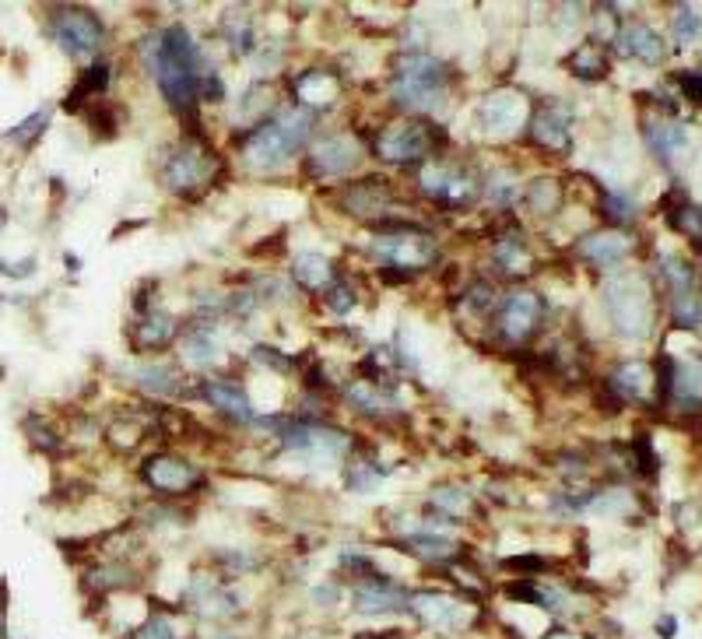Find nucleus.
<instances>
[{
	"mask_svg": "<svg viewBox=\"0 0 702 639\" xmlns=\"http://www.w3.org/2000/svg\"><path fill=\"white\" fill-rule=\"evenodd\" d=\"M674 43L678 46H692L695 39H699L702 32V18L699 11L692 8V4H678V11H674Z\"/></svg>",
	"mask_w": 702,
	"mask_h": 639,
	"instance_id": "obj_46",
	"label": "nucleus"
},
{
	"mask_svg": "<svg viewBox=\"0 0 702 639\" xmlns=\"http://www.w3.org/2000/svg\"><path fill=\"white\" fill-rule=\"evenodd\" d=\"M527 137L534 148L552 151V155H566L573 148V113L562 102H541L538 109H531L527 120Z\"/></svg>",
	"mask_w": 702,
	"mask_h": 639,
	"instance_id": "obj_17",
	"label": "nucleus"
},
{
	"mask_svg": "<svg viewBox=\"0 0 702 639\" xmlns=\"http://www.w3.org/2000/svg\"><path fill=\"white\" fill-rule=\"evenodd\" d=\"M127 380L148 397H180L183 394V373L169 362H141L127 369Z\"/></svg>",
	"mask_w": 702,
	"mask_h": 639,
	"instance_id": "obj_27",
	"label": "nucleus"
},
{
	"mask_svg": "<svg viewBox=\"0 0 702 639\" xmlns=\"http://www.w3.org/2000/svg\"><path fill=\"white\" fill-rule=\"evenodd\" d=\"M176 338H180V320L172 313H165V309H148L130 327L134 352H165Z\"/></svg>",
	"mask_w": 702,
	"mask_h": 639,
	"instance_id": "obj_22",
	"label": "nucleus"
},
{
	"mask_svg": "<svg viewBox=\"0 0 702 639\" xmlns=\"http://www.w3.org/2000/svg\"><path fill=\"white\" fill-rule=\"evenodd\" d=\"M222 36H225V43H229V50L236 53V57H246V53H253V50L260 46L257 29H253V18L246 15L243 8L225 11V18H222Z\"/></svg>",
	"mask_w": 702,
	"mask_h": 639,
	"instance_id": "obj_35",
	"label": "nucleus"
},
{
	"mask_svg": "<svg viewBox=\"0 0 702 639\" xmlns=\"http://www.w3.org/2000/svg\"><path fill=\"white\" fill-rule=\"evenodd\" d=\"M4 218H8V211H4V208H0V222H4Z\"/></svg>",
	"mask_w": 702,
	"mask_h": 639,
	"instance_id": "obj_58",
	"label": "nucleus"
},
{
	"mask_svg": "<svg viewBox=\"0 0 702 639\" xmlns=\"http://www.w3.org/2000/svg\"><path fill=\"white\" fill-rule=\"evenodd\" d=\"M478 116L485 123V130L492 137H509L520 127H527L531 120V109H527V99L516 92H492L481 99Z\"/></svg>",
	"mask_w": 702,
	"mask_h": 639,
	"instance_id": "obj_19",
	"label": "nucleus"
},
{
	"mask_svg": "<svg viewBox=\"0 0 702 639\" xmlns=\"http://www.w3.org/2000/svg\"><path fill=\"white\" fill-rule=\"evenodd\" d=\"M566 67H569V74H576L580 81H601V78H608L611 60H608V53H604L601 43L583 39V43L566 57Z\"/></svg>",
	"mask_w": 702,
	"mask_h": 639,
	"instance_id": "obj_33",
	"label": "nucleus"
},
{
	"mask_svg": "<svg viewBox=\"0 0 702 639\" xmlns=\"http://www.w3.org/2000/svg\"><path fill=\"white\" fill-rule=\"evenodd\" d=\"M109 74H113V67H109L106 60H92V64H85V71L78 74V81H74V88H71V95H67L64 106L78 113L81 102L92 99V95L106 92V88H109Z\"/></svg>",
	"mask_w": 702,
	"mask_h": 639,
	"instance_id": "obj_36",
	"label": "nucleus"
},
{
	"mask_svg": "<svg viewBox=\"0 0 702 639\" xmlns=\"http://www.w3.org/2000/svg\"><path fill=\"white\" fill-rule=\"evenodd\" d=\"M0 274H8V278H29V274H36V260L25 257V264H8V260H0Z\"/></svg>",
	"mask_w": 702,
	"mask_h": 639,
	"instance_id": "obj_55",
	"label": "nucleus"
},
{
	"mask_svg": "<svg viewBox=\"0 0 702 639\" xmlns=\"http://www.w3.org/2000/svg\"><path fill=\"white\" fill-rule=\"evenodd\" d=\"M408 604H411V590L383 573L355 580V587H351V608H355V615H369V618L404 615Z\"/></svg>",
	"mask_w": 702,
	"mask_h": 639,
	"instance_id": "obj_15",
	"label": "nucleus"
},
{
	"mask_svg": "<svg viewBox=\"0 0 702 639\" xmlns=\"http://www.w3.org/2000/svg\"><path fill=\"white\" fill-rule=\"evenodd\" d=\"M337 601H341L337 583H320V587H313V604H316V608H334Z\"/></svg>",
	"mask_w": 702,
	"mask_h": 639,
	"instance_id": "obj_54",
	"label": "nucleus"
},
{
	"mask_svg": "<svg viewBox=\"0 0 702 639\" xmlns=\"http://www.w3.org/2000/svg\"><path fill=\"white\" fill-rule=\"evenodd\" d=\"M341 208L351 218H362V222H387L390 211L397 208L394 187L380 176H362V180H351L341 190Z\"/></svg>",
	"mask_w": 702,
	"mask_h": 639,
	"instance_id": "obj_16",
	"label": "nucleus"
},
{
	"mask_svg": "<svg viewBox=\"0 0 702 639\" xmlns=\"http://www.w3.org/2000/svg\"><path fill=\"white\" fill-rule=\"evenodd\" d=\"M46 127H50V109H36V113H29L22 123H15L4 137H8L11 144H18V148H32V144L46 134Z\"/></svg>",
	"mask_w": 702,
	"mask_h": 639,
	"instance_id": "obj_43",
	"label": "nucleus"
},
{
	"mask_svg": "<svg viewBox=\"0 0 702 639\" xmlns=\"http://www.w3.org/2000/svg\"><path fill=\"white\" fill-rule=\"evenodd\" d=\"M604 309L611 316V327L625 338H646L653 331V288L643 274H611L601 288Z\"/></svg>",
	"mask_w": 702,
	"mask_h": 639,
	"instance_id": "obj_6",
	"label": "nucleus"
},
{
	"mask_svg": "<svg viewBox=\"0 0 702 639\" xmlns=\"http://www.w3.org/2000/svg\"><path fill=\"white\" fill-rule=\"evenodd\" d=\"M366 158V144L351 130H334L306 148V176L313 180H348Z\"/></svg>",
	"mask_w": 702,
	"mask_h": 639,
	"instance_id": "obj_11",
	"label": "nucleus"
},
{
	"mask_svg": "<svg viewBox=\"0 0 702 639\" xmlns=\"http://www.w3.org/2000/svg\"><path fill=\"white\" fill-rule=\"evenodd\" d=\"M418 190L425 201L446 211H467L485 197V176L467 162H450V158H432L418 169Z\"/></svg>",
	"mask_w": 702,
	"mask_h": 639,
	"instance_id": "obj_5",
	"label": "nucleus"
},
{
	"mask_svg": "<svg viewBox=\"0 0 702 639\" xmlns=\"http://www.w3.org/2000/svg\"><path fill=\"white\" fill-rule=\"evenodd\" d=\"M243 594L232 587H225L218 576L211 573H194L190 576V587L183 590V608H190L197 618H208V622H222V618H236L243 611Z\"/></svg>",
	"mask_w": 702,
	"mask_h": 639,
	"instance_id": "obj_14",
	"label": "nucleus"
},
{
	"mask_svg": "<svg viewBox=\"0 0 702 639\" xmlns=\"http://www.w3.org/2000/svg\"><path fill=\"white\" fill-rule=\"evenodd\" d=\"M313 134H316V113H309V109L288 106L271 113L250 134L239 137L246 173L271 176L278 169H285L299 151H306L313 144Z\"/></svg>",
	"mask_w": 702,
	"mask_h": 639,
	"instance_id": "obj_2",
	"label": "nucleus"
},
{
	"mask_svg": "<svg viewBox=\"0 0 702 639\" xmlns=\"http://www.w3.org/2000/svg\"><path fill=\"white\" fill-rule=\"evenodd\" d=\"M50 39L67 57H92L106 39L99 15L88 8H60L50 18Z\"/></svg>",
	"mask_w": 702,
	"mask_h": 639,
	"instance_id": "obj_13",
	"label": "nucleus"
},
{
	"mask_svg": "<svg viewBox=\"0 0 702 639\" xmlns=\"http://www.w3.org/2000/svg\"><path fill=\"white\" fill-rule=\"evenodd\" d=\"M250 359L257 362V366L271 369V373H281V376H288V373H292V369H299V362H295L292 355L278 352V348H274V345H253Z\"/></svg>",
	"mask_w": 702,
	"mask_h": 639,
	"instance_id": "obj_49",
	"label": "nucleus"
},
{
	"mask_svg": "<svg viewBox=\"0 0 702 639\" xmlns=\"http://www.w3.org/2000/svg\"><path fill=\"white\" fill-rule=\"evenodd\" d=\"M323 302H327V306L334 309L337 316H348L351 309H355V302H359V295H355V288H351L348 281L337 278L334 285H330V292L323 295Z\"/></svg>",
	"mask_w": 702,
	"mask_h": 639,
	"instance_id": "obj_51",
	"label": "nucleus"
},
{
	"mask_svg": "<svg viewBox=\"0 0 702 639\" xmlns=\"http://www.w3.org/2000/svg\"><path fill=\"white\" fill-rule=\"evenodd\" d=\"M341 278L334 267V260L323 257V253H302V257L292 260V281L306 292H320L327 295L330 285Z\"/></svg>",
	"mask_w": 702,
	"mask_h": 639,
	"instance_id": "obj_32",
	"label": "nucleus"
},
{
	"mask_svg": "<svg viewBox=\"0 0 702 639\" xmlns=\"http://www.w3.org/2000/svg\"><path fill=\"white\" fill-rule=\"evenodd\" d=\"M664 211H667V225L692 239L695 250H702V204H692L688 197H681L678 204H664Z\"/></svg>",
	"mask_w": 702,
	"mask_h": 639,
	"instance_id": "obj_37",
	"label": "nucleus"
},
{
	"mask_svg": "<svg viewBox=\"0 0 702 639\" xmlns=\"http://www.w3.org/2000/svg\"><path fill=\"white\" fill-rule=\"evenodd\" d=\"M373 257L380 260L387 271H422L436 260L439 246L432 239V232L425 225H415V222H401V218H387V222L376 225V236L369 243Z\"/></svg>",
	"mask_w": 702,
	"mask_h": 639,
	"instance_id": "obj_7",
	"label": "nucleus"
},
{
	"mask_svg": "<svg viewBox=\"0 0 702 639\" xmlns=\"http://www.w3.org/2000/svg\"><path fill=\"white\" fill-rule=\"evenodd\" d=\"M615 46L622 57H636L643 64H660L667 57L664 36L657 29H650V25H622Z\"/></svg>",
	"mask_w": 702,
	"mask_h": 639,
	"instance_id": "obj_29",
	"label": "nucleus"
},
{
	"mask_svg": "<svg viewBox=\"0 0 702 639\" xmlns=\"http://www.w3.org/2000/svg\"><path fill=\"white\" fill-rule=\"evenodd\" d=\"M344 397H348V404L359 415L366 418H390L401 404H397L394 390L387 387V383H376V380H366V376H359L355 383H348L344 387Z\"/></svg>",
	"mask_w": 702,
	"mask_h": 639,
	"instance_id": "obj_26",
	"label": "nucleus"
},
{
	"mask_svg": "<svg viewBox=\"0 0 702 639\" xmlns=\"http://www.w3.org/2000/svg\"><path fill=\"white\" fill-rule=\"evenodd\" d=\"M485 197L495 208H513V204H520L523 190L513 176H492V180H485Z\"/></svg>",
	"mask_w": 702,
	"mask_h": 639,
	"instance_id": "obj_47",
	"label": "nucleus"
},
{
	"mask_svg": "<svg viewBox=\"0 0 702 639\" xmlns=\"http://www.w3.org/2000/svg\"><path fill=\"white\" fill-rule=\"evenodd\" d=\"M548 316V299L534 288H509L492 313V338L502 348H523L541 334Z\"/></svg>",
	"mask_w": 702,
	"mask_h": 639,
	"instance_id": "obj_9",
	"label": "nucleus"
},
{
	"mask_svg": "<svg viewBox=\"0 0 702 639\" xmlns=\"http://www.w3.org/2000/svg\"><path fill=\"white\" fill-rule=\"evenodd\" d=\"M218 176H222V158L215 155V148H211L201 134L183 137V144H176L162 162L165 190L176 194L180 201H197V197H204Z\"/></svg>",
	"mask_w": 702,
	"mask_h": 639,
	"instance_id": "obj_4",
	"label": "nucleus"
},
{
	"mask_svg": "<svg viewBox=\"0 0 702 639\" xmlns=\"http://www.w3.org/2000/svg\"><path fill=\"white\" fill-rule=\"evenodd\" d=\"M523 204H527L531 215H538V218L559 215L562 204H566V183H562L555 173L534 176V180L523 187Z\"/></svg>",
	"mask_w": 702,
	"mask_h": 639,
	"instance_id": "obj_31",
	"label": "nucleus"
},
{
	"mask_svg": "<svg viewBox=\"0 0 702 639\" xmlns=\"http://www.w3.org/2000/svg\"><path fill=\"white\" fill-rule=\"evenodd\" d=\"M215 562L222 576H239V573H253L260 566V555L246 552V548H222V552H215Z\"/></svg>",
	"mask_w": 702,
	"mask_h": 639,
	"instance_id": "obj_45",
	"label": "nucleus"
},
{
	"mask_svg": "<svg viewBox=\"0 0 702 639\" xmlns=\"http://www.w3.org/2000/svg\"><path fill=\"white\" fill-rule=\"evenodd\" d=\"M674 299V327H685V331L702 334V295L699 288H688V292L671 295Z\"/></svg>",
	"mask_w": 702,
	"mask_h": 639,
	"instance_id": "obj_41",
	"label": "nucleus"
},
{
	"mask_svg": "<svg viewBox=\"0 0 702 639\" xmlns=\"http://www.w3.org/2000/svg\"><path fill=\"white\" fill-rule=\"evenodd\" d=\"M137 583V573L123 562H113V566H95L85 573V590L88 594H109V590H127Z\"/></svg>",
	"mask_w": 702,
	"mask_h": 639,
	"instance_id": "obj_38",
	"label": "nucleus"
},
{
	"mask_svg": "<svg viewBox=\"0 0 702 639\" xmlns=\"http://www.w3.org/2000/svg\"><path fill=\"white\" fill-rule=\"evenodd\" d=\"M141 482L148 485L155 496L180 499V496H190V492L204 489V474H201V467H194L187 457H176V453H151L141 464Z\"/></svg>",
	"mask_w": 702,
	"mask_h": 639,
	"instance_id": "obj_12",
	"label": "nucleus"
},
{
	"mask_svg": "<svg viewBox=\"0 0 702 639\" xmlns=\"http://www.w3.org/2000/svg\"><path fill=\"white\" fill-rule=\"evenodd\" d=\"M429 503H432V510L450 520H464L467 513L474 510V496L464 485H439V489H432Z\"/></svg>",
	"mask_w": 702,
	"mask_h": 639,
	"instance_id": "obj_39",
	"label": "nucleus"
},
{
	"mask_svg": "<svg viewBox=\"0 0 702 639\" xmlns=\"http://www.w3.org/2000/svg\"><path fill=\"white\" fill-rule=\"evenodd\" d=\"M632 506H636V499H632V492L625 489H608V492H597V496H587V506L583 510L587 513H608V517H618V513H629Z\"/></svg>",
	"mask_w": 702,
	"mask_h": 639,
	"instance_id": "obj_44",
	"label": "nucleus"
},
{
	"mask_svg": "<svg viewBox=\"0 0 702 639\" xmlns=\"http://www.w3.org/2000/svg\"><path fill=\"white\" fill-rule=\"evenodd\" d=\"M608 387L611 394L629 404H650L657 397V373L646 362H622L608 376Z\"/></svg>",
	"mask_w": 702,
	"mask_h": 639,
	"instance_id": "obj_24",
	"label": "nucleus"
},
{
	"mask_svg": "<svg viewBox=\"0 0 702 639\" xmlns=\"http://www.w3.org/2000/svg\"><path fill=\"white\" fill-rule=\"evenodd\" d=\"M492 267L502 278H527V274L534 271V253L520 243L516 229L502 232L492 243Z\"/></svg>",
	"mask_w": 702,
	"mask_h": 639,
	"instance_id": "obj_30",
	"label": "nucleus"
},
{
	"mask_svg": "<svg viewBox=\"0 0 702 639\" xmlns=\"http://www.w3.org/2000/svg\"><path fill=\"white\" fill-rule=\"evenodd\" d=\"M201 401H208L211 408L222 418L236 425H257V411H253V401L236 380H225V376H208L201 380Z\"/></svg>",
	"mask_w": 702,
	"mask_h": 639,
	"instance_id": "obj_20",
	"label": "nucleus"
},
{
	"mask_svg": "<svg viewBox=\"0 0 702 639\" xmlns=\"http://www.w3.org/2000/svg\"><path fill=\"white\" fill-rule=\"evenodd\" d=\"M657 632H664V636H674V618H671V615L660 618V622H657Z\"/></svg>",
	"mask_w": 702,
	"mask_h": 639,
	"instance_id": "obj_56",
	"label": "nucleus"
},
{
	"mask_svg": "<svg viewBox=\"0 0 702 639\" xmlns=\"http://www.w3.org/2000/svg\"><path fill=\"white\" fill-rule=\"evenodd\" d=\"M134 639H180V636H176V625H172L169 615H151L137 625Z\"/></svg>",
	"mask_w": 702,
	"mask_h": 639,
	"instance_id": "obj_52",
	"label": "nucleus"
},
{
	"mask_svg": "<svg viewBox=\"0 0 702 639\" xmlns=\"http://www.w3.org/2000/svg\"><path fill=\"white\" fill-rule=\"evenodd\" d=\"M25 425H29V436H32V443H36L39 450H46V453H57L60 450V439L50 432V425H39L36 418H29Z\"/></svg>",
	"mask_w": 702,
	"mask_h": 639,
	"instance_id": "obj_53",
	"label": "nucleus"
},
{
	"mask_svg": "<svg viewBox=\"0 0 702 639\" xmlns=\"http://www.w3.org/2000/svg\"><path fill=\"white\" fill-rule=\"evenodd\" d=\"M573 250H576V257L594 267H618L632 250H636V239L625 229H597V232H587L583 239H576Z\"/></svg>",
	"mask_w": 702,
	"mask_h": 639,
	"instance_id": "obj_21",
	"label": "nucleus"
},
{
	"mask_svg": "<svg viewBox=\"0 0 702 639\" xmlns=\"http://www.w3.org/2000/svg\"><path fill=\"white\" fill-rule=\"evenodd\" d=\"M643 137L646 144H650L653 155L664 162V166H671L674 158L685 155L688 148V130L685 123H678L674 116H646L643 120Z\"/></svg>",
	"mask_w": 702,
	"mask_h": 639,
	"instance_id": "obj_25",
	"label": "nucleus"
},
{
	"mask_svg": "<svg viewBox=\"0 0 702 639\" xmlns=\"http://www.w3.org/2000/svg\"><path fill=\"white\" fill-rule=\"evenodd\" d=\"M671 401L685 411L702 408V362H674Z\"/></svg>",
	"mask_w": 702,
	"mask_h": 639,
	"instance_id": "obj_34",
	"label": "nucleus"
},
{
	"mask_svg": "<svg viewBox=\"0 0 702 639\" xmlns=\"http://www.w3.org/2000/svg\"><path fill=\"white\" fill-rule=\"evenodd\" d=\"M601 215L611 222V229H625V225L636 222L639 208L629 194H618V190H604L601 194Z\"/></svg>",
	"mask_w": 702,
	"mask_h": 639,
	"instance_id": "obj_42",
	"label": "nucleus"
},
{
	"mask_svg": "<svg viewBox=\"0 0 702 639\" xmlns=\"http://www.w3.org/2000/svg\"><path fill=\"white\" fill-rule=\"evenodd\" d=\"M208 639H239V636H236V632H232V629H215Z\"/></svg>",
	"mask_w": 702,
	"mask_h": 639,
	"instance_id": "obj_57",
	"label": "nucleus"
},
{
	"mask_svg": "<svg viewBox=\"0 0 702 639\" xmlns=\"http://www.w3.org/2000/svg\"><path fill=\"white\" fill-rule=\"evenodd\" d=\"M341 99V74L334 67H306L292 78V102L299 109H327Z\"/></svg>",
	"mask_w": 702,
	"mask_h": 639,
	"instance_id": "obj_18",
	"label": "nucleus"
},
{
	"mask_svg": "<svg viewBox=\"0 0 702 639\" xmlns=\"http://www.w3.org/2000/svg\"><path fill=\"white\" fill-rule=\"evenodd\" d=\"M502 569L509 576H520V580H534V576L552 573V562L545 555H513V559H502Z\"/></svg>",
	"mask_w": 702,
	"mask_h": 639,
	"instance_id": "obj_48",
	"label": "nucleus"
},
{
	"mask_svg": "<svg viewBox=\"0 0 702 639\" xmlns=\"http://www.w3.org/2000/svg\"><path fill=\"white\" fill-rule=\"evenodd\" d=\"M141 60L155 78L165 106L176 116H187L190 123L197 120V102H201V85L211 64L204 60L197 39L183 25H169L141 43Z\"/></svg>",
	"mask_w": 702,
	"mask_h": 639,
	"instance_id": "obj_1",
	"label": "nucleus"
},
{
	"mask_svg": "<svg viewBox=\"0 0 702 639\" xmlns=\"http://www.w3.org/2000/svg\"><path fill=\"white\" fill-rule=\"evenodd\" d=\"M397 548H404V552H411L415 559L429 562V566H453V562L464 555V548H460V541L446 538V534H436V531H422V534H404L401 541H397Z\"/></svg>",
	"mask_w": 702,
	"mask_h": 639,
	"instance_id": "obj_28",
	"label": "nucleus"
},
{
	"mask_svg": "<svg viewBox=\"0 0 702 639\" xmlns=\"http://www.w3.org/2000/svg\"><path fill=\"white\" fill-rule=\"evenodd\" d=\"M439 141H443V130L436 127V120L404 116V120L380 127V134L373 137V155L390 166H425L439 151Z\"/></svg>",
	"mask_w": 702,
	"mask_h": 639,
	"instance_id": "obj_8",
	"label": "nucleus"
},
{
	"mask_svg": "<svg viewBox=\"0 0 702 639\" xmlns=\"http://www.w3.org/2000/svg\"><path fill=\"white\" fill-rule=\"evenodd\" d=\"M0 302H4V299H0Z\"/></svg>",
	"mask_w": 702,
	"mask_h": 639,
	"instance_id": "obj_59",
	"label": "nucleus"
},
{
	"mask_svg": "<svg viewBox=\"0 0 702 639\" xmlns=\"http://www.w3.org/2000/svg\"><path fill=\"white\" fill-rule=\"evenodd\" d=\"M408 611L439 636H460L471 625H478L481 611L474 597L467 594H443V590H415Z\"/></svg>",
	"mask_w": 702,
	"mask_h": 639,
	"instance_id": "obj_10",
	"label": "nucleus"
},
{
	"mask_svg": "<svg viewBox=\"0 0 702 639\" xmlns=\"http://www.w3.org/2000/svg\"><path fill=\"white\" fill-rule=\"evenodd\" d=\"M144 432H148V429H144L141 422H134V418H130V422H123V418H120V422H113L106 429V439L116 446V450H137V446H141V439H144Z\"/></svg>",
	"mask_w": 702,
	"mask_h": 639,
	"instance_id": "obj_50",
	"label": "nucleus"
},
{
	"mask_svg": "<svg viewBox=\"0 0 702 639\" xmlns=\"http://www.w3.org/2000/svg\"><path fill=\"white\" fill-rule=\"evenodd\" d=\"M180 352H183V359H187L190 366H197V369H215V366H222V362H225V345H222V338H218V331L208 324V320H194V324L183 331Z\"/></svg>",
	"mask_w": 702,
	"mask_h": 639,
	"instance_id": "obj_23",
	"label": "nucleus"
},
{
	"mask_svg": "<svg viewBox=\"0 0 702 639\" xmlns=\"http://www.w3.org/2000/svg\"><path fill=\"white\" fill-rule=\"evenodd\" d=\"M450 78L453 74L446 60H436V57H429V53H408V57L397 64L390 95H394V102L404 113H415L429 120V113H436L446 102Z\"/></svg>",
	"mask_w": 702,
	"mask_h": 639,
	"instance_id": "obj_3",
	"label": "nucleus"
},
{
	"mask_svg": "<svg viewBox=\"0 0 702 639\" xmlns=\"http://www.w3.org/2000/svg\"><path fill=\"white\" fill-rule=\"evenodd\" d=\"M383 474H387V471L380 467V460H373V457H351L348 460V471H344V482H348L351 492H373V489H380Z\"/></svg>",
	"mask_w": 702,
	"mask_h": 639,
	"instance_id": "obj_40",
	"label": "nucleus"
}]
</instances>
